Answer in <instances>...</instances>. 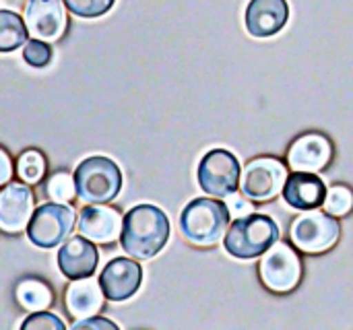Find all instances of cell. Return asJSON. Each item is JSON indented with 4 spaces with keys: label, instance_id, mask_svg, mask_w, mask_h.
I'll return each instance as SVG.
<instances>
[{
    "label": "cell",
    "instance_id": "9",
    "mask_svg": "<svg viewBox=\"0 0 353 330\" xmlns=\"http://www.w3.org/2000/svg\"><path fill=\"white\" fill-rule=\"evenodd\" d=\"M199 186L215 198L232 196L242 180V167L238 157L228 149H213L209 151L196 169Z\"/></svg>",
    "mask_w": 353,
    "mask_h": 330
},
{
    "label": "cell",
    "instance_id": "14",
    "mask_svg": "<svg viewBox=\"0 0 353 330\" xmlns=\"http://www.w3.org/2000/svg\"><path fill=\"white\" fill-rule=\"evenodd\" d=\"M333 159V145L325 134L308 132L298 136L290 151H288V163L294 167V172H323Z\"/></svg>",
    "mask_w": 353,
    "mask_h": 330
},
{
    "label": "cell",
    "instance_id": "6",
    "mask_svg": "<svg viewBox=\"0 0 353 330\" xmlns=\"http://www.w3.org/2000/svg\"><path fill=\"white\" fill-rule=\"evenodd\" d=\"M341 236V225L335 215L321 211H306L298 215L290 227V238L300 252L323 254L331 250Z\"/></svg>",
    "mask_w": 353,
    "mask_h": 330
},
{
    "label": "cell",
    "instance_id": "22",
    "mask_svg": "<svg viewBox=\"0 0 353 330\" xmlns=\"http://www.w3.org/2000/svg\"><path fill=\"white\" fill-rule=\"evenodd\" d=\"M46 194L56 203H70L77 196V182L68 172H56L48 178Z\"/></svg>",
    "mask_w": 353,
    "mask_h": 330
},
{
    "label": "cell",
    "instance_id": "20",
    "mask_svg": "<svg viewBox=\"0 0 353 330\" xmlns=\"http://www.w3.org/2000/svg\"><path fill=\"white\" fill-rule=\"evenodd\" d=\"M27 23L12 10H0V52H12L27 43Z\"/></svg>",
    "mask_w": 353,
    "mask_h": 330
},
{
    "label": "cell",
    "instance_id": "27",
    "mask_svg": "<svg viewBox=\"0 0 353 330\" xmlns=\"http://www.w3.org/2000/svg\"><path fill=\"white\" fill-rule=\"evenodd\" d=\"M74 330L81 329H108V330H118V324L108 320V318H101V316H89V318H79L74 324H72Z\"/></svg>",
    "mask_w": 353,
    "mask_h": 330
},
{
    "label": "cell",
    "instance_id": "25",
    "mask_svg": "<svg viewBox=\"0 0 353 330\" xmlns=\"http://www.w3.org/2000/svg\"><path fill=\"white\" fill-rule=\"evenodd\" d=\"M114 2L116 0H64L66 8L83 19H95L105 14L114 6Z\"/></svg>",
    "mask_w": 353,
    "mask_h": 330
},
{
    "label": "cell",
    "instance_id": "11",
    "mask_svg": "<svg viewBox=\"0 0 353 330\" xmlns=\"http://www.w3.org/2000/svg\"><path fill=\"white\" fill-rule=\"evenodd\" d=\"M143 283V269L132 258H114L110 260L101 275L99 285L103 289L105 300L110 302H126L130 300Z\"/></svg>",
    "mask_w": 353,
    "mask_h": 330
},
{
    "label": "cell",
    "instance_id": "2",
    "mask_svg": "<svg viewBox=\"0 0 353 330\" xmlns=\"http://www.w3.org/2000/svg\"><path fill=\"white\" fill-rule=\"evenodd\" d=\"M230 207L215 198H194L180 215V231L194 246H215L230 229Z\"/></svg>",
    "mask_w": 353,
    "mask_h": 330
},
{
    "label": "cell",
    "instance_id": "18",
    "mask_svg": "<svg viewBox=\"0 0 353 330\" xmlns=\"http://www.w3.org/2000/svg\"><path fill=\"white\" fill-rule=\"evenodd\" d=\"M103 289L99 285V279L93 281L87 279H74L64 291V306L74 318H89L95 316L103 308Z\"/></svg>",
    "mask_w": 353,
    "mask_h": 330
},
{
    "label": "cell",
    "instance_id": "8",
    "mask_svg": "<svg viewBox=\"0 0 353 330\" xmlns=\"http://www.w3.org/2000/svg\"><path fill=\"white\" fill-rule=\"evenodd\" d=\"M288 165L275 157H256L242 169L240 188L252 203H269L283 192L288 182Z\"/></svg>",
    "mask_w": 353,
    "mask_h": 330
},
{
    "label": "cell",
    "instance_id": "28",
    "mask_svg": "<svg viewBox=\"0 0 353 330\" xmlns=\"http://www.w3.org/2000/svg\"><path fill=\"white\" fill-rule=\"evenodd\" d=\"M250 198H246L244 194L240 196V194H232V198H230V213L232 215H238V217H244V215H248V213H252V207H250V203H248Z\"/></svg>",
    "mask_w": 353,
    "mask_h": 330
},
{
    "label": "cell",
    "instance_id": "13",
    "mask_svg": "<svg viewBox=\"0 0 353 330\" xmlns=\"http://www.w3.org/2000/svg\"><path fill=\"white\" fill-rule=\"evenodd\" d=\"M79 234L95 244H114L122 236L124 217L108 205H87L79 213Z\"/></svg>",
    "mask_w": 353,
    "mask_h": 330
},
{
    "label": "cell",
    "instance_id": "1",
    "mask_svg": "<svg viewBox=\"0 0 353 330\" xmlns=\"http://www.w3.org/2000/svg\"><path fill=\"white\" fill-rule=\"evenodd\" d=\"M170 231V219L159 207L137 205L124 215L120 244L128 256L149 260L165 248Z\"/></svg>",
    "mask_w": 353,
    "mask_h": 330
},
{
    "label": "cell",
    "instance_id": "24",
    "mask_svg": "<svg viewBox=\"0 0 353 330\" xmlns=\"http://www.w3.org/2000/svg\"><path fill=\"white\" fill-rule=\"evenodd\" d=\"M54 58V52H52V45L50 41H43V39H37L33 37L31 41L25 43V50H23V60L33 66V68H46Z\"/></svg>",
    "mask_w": 353,
    "mask_h": 330
},
{
    "label": "cell",
    "instance_id": "26",
    "mask_svg": "<svg viewBox=\"0 0 353 330\" xmlns=\"http://www.w3.org/2000/svg\"><path fill=\"white\" fill-rule=\"evenodd\" d=\"M23 330H64V322L56 316V314H50L46 310L41 312H31L25 322L21 324Z\"/></svg>",
    "mask_w": 353,
    "mask_h": 330
},
{
    "label": "cell",
    "instance_id": "29",
    "mask_svg": "<svg viewBox=\"0 0 353 330\" xmlns=\"http://www.w3.org/2000/svg\"><path fill=\"white\" fill-rule=\"evenodd\" d=\"M0 157H2V184H8V178H10V157H8L6 149L0 151Z\"/></svg>",
    "mask_w": 353,
    "mask_h": 330
},
{
    "label": "cell",
    "instance_id": "10",
    "mask_svg": "<svg viewBox=\"0 0 353 330\" xmlns=\"http://www.w3.org/2000/svg\"><path fill=\"white\" fill-rule=\"evenodd\" d=\"M64 0H27L25 23L33 37L43 41H56L68 27Z\"/></svg>",
    "mask_w": 353,
    "mask_h": 330
},
{
    "label": "cell",
    "instance_id": "7",
    "mask_svg": "<svg viewBox=\"0 0 353 330\" xmlns=\"http://www.w3.org/2000/svg\"><path fill=\"white\" fill-rule=\"evenodd\" d=\"M259 275L269 291L290 293L302 281V258L296 248L285 242H277L263 254Z\"/></svg>",
    "mask_w": 353,
    "mask_h": 330
},
{
    "label": "cell",
    "instance_id": "17",
    "mask_svg": "<svg viewBox=\"0 0 353 330\" xmlns=\"http://www.w3.org/2000/svg\"><path fill=\"white\" fill-rule=\"evenodd\" d=\"M325 182L312 172H294L283 186V200L298 211H314L325 205Z\"/></svg>",
    "mask_w": 353,
    "mask_h": 330
},
{
    "label": "cell",
    "instance_id": "15",
    "mask_svg": "<svg viewBox=\"0 0 353 330\" xmlns=\"http://www.w3.org/2000/svg\"><path fill=\"white\" fill-rule=\"evenodd\" d=\"M97 265H99V252L95 248V242H91L85 236L68 238L58 250L60 273L70 281L91 277Z\"/></svg>",
    "mask_w": 353,
    "mask_h": 330
},
{
    "label": "cell",
    "instance_id": "19",
    "mask_svg": "<svg viewBox=\"0 0 353 330\" xmlns=\"http://www.w3.org/2000/svg\"><path fill=\"white\" fill-rule=\"evenodd\" d=\"M14 298L19 302V306L27 312H41L48 310L54 302V293L52 289L37 279H23L19 281L17 289H14Z\"/></svg>",
    "mask_w": 353,
    "mask_h": 330
},
{
    "label": "cell",
    "instance_id": "21",
    "mask_svg": "<svg viewBox=\"0 0 353 330\" xmlns=\"http://www.w3.org/2000/svg\"><path fill=\"white\" fill-rule=\"evenodd\" d=\"M46 169H48L46 155L41 151H37V149H27L17 159V174H19L21 182L37 184V182L43 180Z\"/></svg>",
    "mask_w": 353,
    "mask_h": 330
},
{
    "label": "cell",
    "instance_id": "5",
    "mask_svg": "<svg viewBox=\"0 0 353 330\" xmlns=\"http://www.w3.org/2000/svg\"><path fill=\"white\" fill-rule=\"evenodd\" d=\"M77 213L68 203H46L37 207L27 225V238L41 250H52L66 242L74 229Z\"/></svg>",
    "mask_w": 353,
    "mask_h": 330
},
{
    "label": "cell",
    "instance_id": "4",
    "mask_svg": "<svg viewBox=\"0 0 353 330\" xmlns=\"http://www.w3.org/2000/svg\"><path fill=\"white\" fill-rule=\"evenodd\" d=\"M77 196L87 205H108L122 190L120 167L101 155L83 159L74 169Z\"/></svg>",
    "mask_w": 353,
    "mask_h": 330
},
{
    "label": "cell",
    "instance_id": "23",
    "mask_svg": "<svg viewBox=\"0 0 353 330\" xmlns=\"http://www.w3.org/2000/svg\"><path fill=\"white\" fill-rule=\"evenodd\" d=\"M323 207L327 213H331L335 217L350 215L353 211V192L347 186H331Z\"/></svg>",
    "mask_w": 353,
    "mask_h": 330
},
{
    "label": "cell",
    "instance_id": "3",
    "mask_svg": "<svg viewBox=\"0 0 353 330\" xmlns=\"http://www.w3.org/2000/svg\"><path fill=\"white\" fill-rule=\"evenodd\" d=\"M279 240V227L277 223L265 215V213H248L244 217H238L225 238L223 246L228 254L240 260H252L263 256L273 244Z\"/></svg>",
    "mask_w": 353,
    "mask_h": 330
},
{
    "label": "cell",
    "instance_id": "12",
    "mask_svg": "<svg viewBox=\"0 0 353 330\" xmlns=\"http://www.w3.org/2000/svg\"><path fill=\"white\" fill-rule=\"evenodd\" d=\"M33 200L35 198L27 182L4 184L0 190V229L10 236L23 231L31 221Z\"/></svg>",
    "mask_w": 353,
    "mask_h": 330
},
{
    "label": "cell",
    "instance_id": "16",
    "mask_svg": "<svg viewBox=\"0 0 353 330\" xmlns=\"http://www.w3.org/2000/svg\"><path fill=\"white\" fill-rule=\"evenodd\" d=\"M290 19L288 0H250L244 14V25L252 37L277 35Z\"/></svg>",
    "mask_w": 353,
    "mask_h": 330
}]
</instances>
